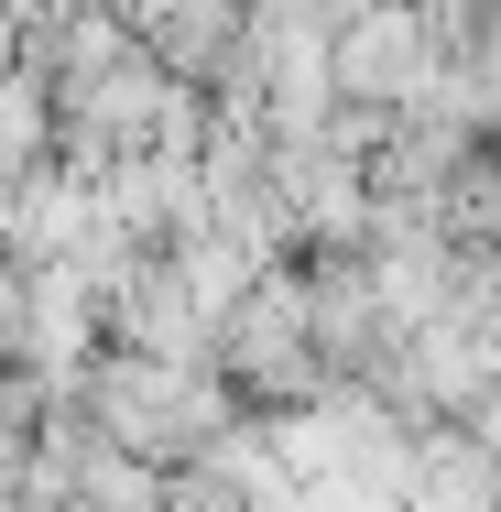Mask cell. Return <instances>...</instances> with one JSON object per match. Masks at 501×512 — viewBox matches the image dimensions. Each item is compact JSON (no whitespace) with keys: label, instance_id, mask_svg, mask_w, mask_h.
I'll list each match as a JSON object with an SVG mask.
<instances>
[{"label":"cell","instance_id":"cell-1","mask_svg":"<svg viewBox=\"0 0 501 512\" xmlns=\"http://www.w3.org/2000/svg\"><path fill=\"white\" fill-rule=\"evenodd\" d=\"M88 425L131 458H207L229 436V393L207 382L197 360H142L120 349L109 371H88Z\"/></svg>","mask_w":501,"mask_h":512},{"label":"cell","instance_id":"cell-2","mask_svg":"<svg viewBox=\"0 0 501 512\" xmlns=\"http://www.w3.org/2000/svg\"><path fill=\"white\" fill-rule=\"evenodd\" d=\"M327 66H338V99H360V109H425L436 77H447V33H436L425 0H360L338 22Z\"/></svg>","mask_w":501,"mask_h":512},{"label":"cell","instance_id":"cell-4","mask_svg":"<svg viewBox=\"0 0 501 512\" xmlns=\"http://www.w3.org/2000/svg\"><path fill=\"white\" fill-rule=\"evenodd\" d=\"M403 491H414V512H491L501 502V458L480 436H436V447L403 469Z\"/></svg>","mask_w":501,"mask_h":512},{"label":"cell","instance_id":"cell-3","mask_svg":"<svg viewBox=\"0 0 501 512\" xmlns=\"http://www.w3.org/2000/svg\"><path fill=\"white\" fill-rule=\"evenodd\" d=\"M218 327H229V371H240L251 393H295L305 371L327 360L316 327H305V295H295V284H251Z\"/></svg>","mask_w":501,"mask_h":512}]
</instances>
